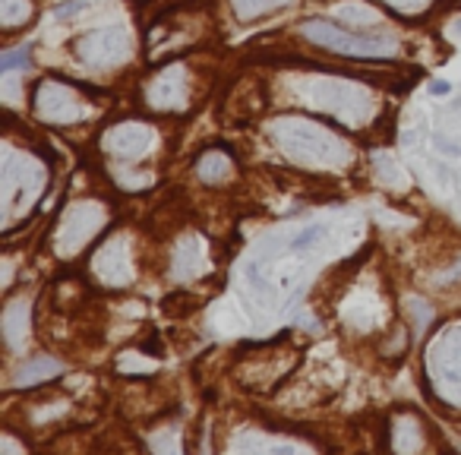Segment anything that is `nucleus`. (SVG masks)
I'll return each instance as SVG.
<instances>
[{
  "label": "nucleus",
  "instance_id": "obj_1",
  "mask_svg": "<svg viewBox=\"0 0 461 455\" xmlns=\"http://www.w3.org/2000/svg\"><path fill=\"white\" fill-rule=\"evenodd\" d=\"M275 146L288 155L294 165L310 171H344L354 161V149L325 124L307 120L300 114H284L272 120Z\"/></svg>",
  "mask_w": 461,
  "mask_h": 455
},
{
  "label": "nucleus",
  "instance_id": "obj_2",
  "mask_svg": "<svg viewBox=\"0 0 461 455\" xmlns=\"http://www.w3.org/2000/svg\"><path fill=\"white\" fill-rule=\"evenodd\" d=\"M300 95L307 98L310 108L329 114L332 120L344 127H367L376 117V98L363 83L354 79H342V76H320V79H307Z\"/></svg>",
  "mask_w": 461,
  "mask_h": 455
},
{
  "label": "nucleus",
  "instance_id": "obj_3",
  "mask_svg": "<svg viewBox=\"0 0 461 455\" xmlns=\"http://www.w3.org/2000/svg\"><path fill=\"white\" fill-rule=\"evenodd\" d=\"M300 35L307 42L325 47L329 54H344V57H357V60H389L398 54V42L392 35H354L344 32L342 25L329 23V19H307L300 23Z\"/></svg>",
  "mask_w": 461,
  "mask_h": 455
},
{
  "label": "nucleus",
  "instance_id": "obj_4",
  "mask_svg": "<svg viewBox=\"0 0 461 455\" xmlns=\"http://www.w3.org/2000/svg\"><path fill=\"white\" fill-rule=\"evenodd\" d=\"M426 376L443 405L461 408V323H452L426 345Z\"/></svg>",
  "mask_w": 461,
  "mask_h": 455
},
{
  "label": "nucleus",
  "instance_id": "obj_5",
  "mask_svg": "<svg viewBox=\"0 0 461 455\" xmlns=\"http://www.w3.org/2000/svg\"><path fill=\"white\" fill-rule=\"evenodd\" d=\"M105 225H107V209L101 206L98 200L70 202V206L64 209V215L57 219L54 234H51L54 256H60V260L79 256L95 237L105 231Z\"/></svg>",
  "mask_w": 461,
  "mask_h": 455
},
{
  "label": "nucleus",
  "instance_id": "obj_6",
  "mask_svg": "<svg viewBox=\"0 0 461 455\" xmlns=\"http://www.w3.org/2000/svg\"><path fill=\"white\" fill-rule=\"evenodd\" d=\"M45 187V165L35 155H19L6 152L4 159V178H0V190H4V215L13 219L16 212L29 209L35 196Z\"/></svg>",
  "mask_w": 461,
  "mask_h": 455
},
{
  "label": "nucleus",
  "instance_id": "obj_7",
  "mask_svg": "<svg viewBox=\"0 0 461 455\" xmlns=\"http://www.w3.org/2000/svg\"><path fill=\"white\" fill-rule=\"evenodd\" d=\"M32 111L42 124L51 127H73L89 114V101L66 79H42L32 92Z\"/></svg>",
  "mask_w": 461,
  "mask_h": 455
},
{
  "label": "nucleus",
  "instance_id": "obj_8",
  "mask_svg": "<svg viewBox=\"0 0 461 455\" xmlns=\"http://www.w3.org/2000/svg\"><path fill=\"white\" fill-rule=\"evenodd\" d=\"M300 355L297 351H266V348H256L253 355H243L237 361V379H240L247 389L256 392H272L281 376H288L291 370L297 367Z\"/></svg>",
  "mask_w": 461,
  "mask_h": 455
},
{
  "label": "nucleus",
  "instance_id": "obj_9",
  "mask_svg": "<svg viewBox=\"0 0 461 455\" xmlns=\"http://www.w3.org/2000/svg\"><path fill=\"white\" fill-rule=\"evenodd\" d=\"M130 32L127 25H107V29H95L76 42V57L92 70H107L117 67L130 57Z\"/></svg>",
  "mask_w": 461,
  "mask_h": 455
},
{
  "label": "nucleus",
  "instance_id": "obj_10",
  "mask_svg": "<svg viewBox=\"0 0 461 455\" xmlns=\"http://www.w3.org/2000/svg\"><path fill=\"white\" fill-rule=\"evenodd\" d=\"M193 73L184 64H171L146 86V105L155 111H187L193 105Z\"/></svg>",
  "mask_w": 461,
  "mask_h": 455
},
{
  "label": "nucleus",
  "instance_id": "obj_11",
  "mask_svg": "<svg viewBox=\"0 0 461 455\" xmlns=\"http://www.w3.org/2000/svg\"><path fill=\"white\" fill-rule=\"evenodd\" d=\"M152 142H155V130L148 124H142V120H120V124H111L101 133L98 146L107 159L133 165V161L146 159Z\"/></svg>",
  "mask_w": 461,
  "mask_h": 455
},
{
  "label": "nucleus",
  "instance_id": "obj_12",
  "mask_svg": "<svg viewBox=\"0 0 461 455\" xmlns=\"http://www.w3.org/2000/svg\"><path fill=\"white\" fill-rule=\"evenodd\" d=\"M92 275L105 288H127L133 282V253L127 234H111L92 253Z\"/></svg>",
  "mask_w": 461,
  "mask_h": 455
},
{
  "label": "nucleus",
  "instance_id": "obj_13",
  "mask_svg": "<svg viewBox=\"0 0 461 455\" xmlns=\"http://www.w3.org/2000/svg\"><path fill=\"white\" fill-rule=\"evenodd\" d=\"M385 443L392 455H424L430 449V427L417 411L402 408L392 414L385 427Z\"/></svg>",
  "mask_w": 461,
  "mask_h": 455
},
{
  "label": "nucleus",
  "instance_id": "obj_14",
  "mask_svg": "<svg viewBox=\"0 0 461 455\" xmlns=\"http://www.w3.org/2000/svg\"><path fill=\"white\" fill-rule=\"evenodd\" d=\"M212 269V253H209V243L202 234L196 231H187L174 241L171 250V275L174 282H193V278H202Z\"/></svg>",
  "mask_w": 461,
  "mask_h": 455
},
{
  "label": "nucleus",
  "instance_id": "obj_15",
  "mask_svg": "<svg viewBox=\"0 0 461 455\" xmlns=\"http://www.w3.org/2000/svg\"><path fill=\"white\" fill-rule=\"evenodd\" d=\"M225 455H310L300 443L281 437H266V433H240L230 439Z\"/></svg>",
  "mask_w": 461,
  "mask_h": 455
},
{
  "label": "nucleus",
  "instance_id": "obj_16",
  "mask_svg": "<svg viewBox=\"0 0 461 455\" xmlns=\"http://www.w3.org/2000/svg\"><path fill=\"white\" fill-rule=\"evenodd\" d=\"M237 174L234 159L225 149H206V152L196 159V178L206 187H225V183Z\"/></svg>",
  "mask_w": 461,
  "mask_h": 455
},
{
  "label": "nucleus",
  "instance_id": "obj_17",
  "mask_svg": "<svg viewBox=\"0 0 461 455\" xmlns=\"http://www.w3.org/2000/svg\"><path fill=\"white\" fill-rule=\"evenodd\" d=\"M60 373H64V364H60L57 357L35 355L16 370V376H13V389H35V386L51 383V379L60 376Z\"/></svg>",
  "mask_w": 461,
  "mask_h": 455
},
{
  "label": "nucleus",
  "instance_id": "obj_18",
  "mask_svg": "<svg viewBox=\"0 0 461 455\" xmlns=\"http://www.w3.org/2000/svg\"><path fill=\"white\" fill-rule=\"evenodd\" d=\"M29 310L32 304L25 297H16V301L6 304L4 310V342L10 351H23L25 335H29Z\"/></svg>",
  "mask_w": 461,
  "mask_h": 455
},
{
  "label": "nucleus",
  "instance_id": "obj_19",
  "mask_svg": "<svg viewBox=\"0 0 461 455\" xmlns=\"http://www.w3.org/2000/svg\"><path fill=\"white\" fill-rule=\"evenodd\" d=\"M297 0H230V10L240 23H253L259 16H269L275 10H284V6H294Z\"/></svg>",
  "mask_w": 461,
  "mask_h": 455
},
{
  "label": "nucleus",
  "instance_id": "obj_20",
  "mask_svg": "<svg viewBox=\"0 0 461 455\" xmlns=\"http://www.w3.org/2000/svg\"><path fill=\"white\" fill-rule=\"evenodd\" d=\"M35 16V0H0V25L6 32L23 29Z\"/></svg>",
  "mask_w": 461,
  "mask_h": 455
},
{
  "label": "nucleus",
  "instance_id": "obj_21",
  "mask_svg": "<svg viewBox=\"0 0 461 455\" xmlns=\"http://www.w3.org/2000/svg\"><path fill=\"white\" fill-rule=\"evenodd\" d=\"M379 4L389 6V10H395L398 16L417 19V16H424V13H430L433 6H436V0H379Z\"/></svg>",
  "mask_w": 461,
  "mask_h": 455
},
{
  "label": "nucleus",
  "instance_id": "obj_22",
  "mask_svg": "<svg viewBox=\"0 0 461 455\" xmlns=\"http://www.w3.org/2000/svg\"><path fill=\"white\" fill-rule=\"evenodd\" d=\"M325 234H329L325 225H310V228L297 231L294 241H291V250H294V253H307V250H313L320 241H325Z\"/></svg>",
  "mask_w": 461,
  "mask_h": 455
},
{
  "label": "nucleus",
  "instance_id": "obj_23",
  "mask_svg": "<svg viewBox=\"0 0 461 455\" xmlns=\"http://www.w3.org/2000/svg\"><path fill=\"white\" fill-rule=\"evenodd\" d=\"M373 161H376V171H379V178H383V183H389V187H395V183H402L404 174H402V168L395 165V159H389V155H385V152H379Z\"/></svg>",
  "mask_w": 461,
  "mask_h": 455
},
{
  "label": "nucleus",
  "instance_id": "obj_24",
  "mask_svg": "<svg viewBox=\"0 0 461 455\" xmlns=\"http://www.w3.org/2000/svg\"><path fill=\"white\" fill-rule=\"evenodd\" d=\"M16 67H29V47H13V51H6L0 57V70L4 73L16 70Z\"/></svg>",
  "mask_w": 461,
  "mask_h": 455
},
{
  "label": "nucleus",
  "instance_id": "obj_25",
  "mask_svg": "<svg viewBox=\"0 0 461 455\" xmlns=\"http://www.w3.org/2000/svg\"><path fill=\"white\" fill-rule=\"evenodd\" d=\"M433 142H436V149H443L449 159H461V146H458V142H452L449 137H443V133H439V137L433 139Z\"/></svg>",
  "mask_w": 461,
  "mask_h": 455
},
{
  "label": "nucleus",
  "instance_id": "obj_26",
  "mask_svg": "<svg viewBox=\"0 0 461 455\" xmlns=\"http://www.w3.org/2000/svg\"><path fill=\"white\" fill-rule=\"evenodd\" d=\"M4 455H25V446L19 449V443H16V437H13L10 430L4 433Z\"/></svg>",
  "mask_w": 461,
  "mask_h": 455
},
{
  "label": "nucleus",
  "instance_id": "obj_27",
  "mask_svg": "<svg viewBox=\"0 0 461 455\" xmlns=\"http://www.w3.org/2000/svg\"><path fill=\"white\" fill-rule=\"evenodd\" d=\"M79 10H86V0H73V4L57 6V16H60V19H66V16H76Z\"/></svg>",
  "mask_w": 461,
  "mask_h": 455
},
{
  "label": "nucleus",
  "instance_id": "obj_28",
  "mask_svg": "<svg viewBox=\"0 0 461 455\" xmlns=\"http://www.w3.org/2000/svg\"><path fill=\"white\" fill-rule=\"evenodd\" d=\"M452 92V86L445 83V79H433L430 83V95H449Z\"/></svg>",
  "mask_w": 461,
  "mask_h": 455
},
{
  "label": "nucleus",
  "instance_id": "obj_29",
  "mask_svg": "<svg viewBox=\"0 0 461 455\" xmlns=\"http://www.w3.org/2000/svg\"><path fill=\"white\" fill-rule=\"evenodd\" d=\"M455 25H458V29H455V35L461 38V19H458V23H455Z\"/></svg>",
  "mask_w": 461,
  "mask_h": 455
},
{
  "label": "nucleus",
  "instance_id": "obj_30",
  "mask_svg": "<svg viewBox=\"0 0 461 455\" xmlns=\"http://www.w3.org/2000/svg\"><path fill=\"white\" fill-rule=\"evenodd\" d=\"M168 455H180V452H168Z\"/></svg>",
  "mask_w": 461,
  "mask_h": 455
}]
</instances>
